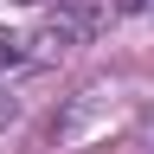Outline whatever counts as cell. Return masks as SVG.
I'll use <instances>...</instances> for the list:
<instances>
[{"label":"cell","mask_w":154,"mask_h":154,"mask_svg":"<svg viewBox=\"0 0 154 154\" xmlns=\"http://www.w3.org/2000/svg\"><path fill=\"white\" fill-rule=\"evenodd\" d=\"M116 7H122V13H148L154 0H116Z\"/></svg>","instance_id":"cell-1"},{"label":"cell","mask_w":154,"mask_h":154,"mask_svg":"<svg viewBox=\"0 0 154 154\" xmlns=\"http://www.w3.org/2000/svg\"><path fill=\"white\" fill-rule=\"evenodd\" d=\"M7 116H13V103H7V96H0V128H7Z\"/></svg>","instance_id":"cell-2"},{"label":"cell","mask_w":154,"mask_h":154,"mask_svg":"<svg viewBox=\"0 0 154 154\" xmlns=\"http://www.w3.org/2000/svg\"><path fill=\"white\" fill-rule=\"evenodd\" d=\"M19 7H38V0H19Z\"/></svg>","instance_id":"cell-3"}]
</instances>
